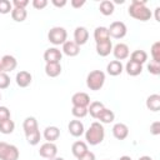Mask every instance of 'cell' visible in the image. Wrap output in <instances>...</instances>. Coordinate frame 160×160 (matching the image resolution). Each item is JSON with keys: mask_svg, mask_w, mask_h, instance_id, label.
<instances>
[{"mask_svg": "<svg viewBox=\"0 0 160 160\" xmlns=\"http://www.w3.org/2000/svg\"><path fill=\"white\" fill-rule=\"evenodd\" d=\"M104 104L100 102V101H92L89 104V108H88V112H90V115L94 118V119H98L99 114L104 109Z\"/></svg>", "mask_w": 160, "mask_h": 160, "instance_id": "obj_26", "label": "cell"}, {"mask_svg": "<svg viewBox=\"0 0 160 160\" xmlns=\"http://www.w3.org/2000/svg\"><path fill=\"white\" fill-rule=\"evenodd\" d=\"M89 40V31L84 26H78L74 31V42L76 45H84Z\"/></svg>", "mask_w": 160, "mask_h": 160, "instance_id": "obj_9", "label": "cell"}, {"mask_svg": "<svg viewBox=\"0 0 160 160\" xmlns=\"http://www.w3.org/2000/svg\"><path fill=\"white\" fill-rule=\"evenodd\" d=\"M105 82V72L101 70H92L86 76V86L92 90L98 91L104 86Z\"/></svg>", "mask_w": 160, "mask_h": 160, "instance_id": "obj_3", "label": "cell"}, {"mask_svg": "<svg viewBox=\"0 0 160 160\" xmlns=\"http://www.w3.org/2000/svg\"><path fill=\"white\" fill-rule=\"evenodd\" d=\"M12 10V4L9 0H0V14H9Z\"/></svg>", "mask_w": 160, "mask_h": 160, "instance_id": "obj_35", "label": "cell"}, {"mask_svg": "<svg viewBox=\"0 0 160 160\" xmlns=\"http://www.w3.org/2000/svg\"><path fill=\"white\" fill-rule=\"evenodd\" d=\"M125 70H126L128 75H130V76H138L142 71V65L141 64H138L135 61L129 60L126 62V65H125Z\"/></svg>", "mask_w": 160, "mask_h": 160, "instance_id": "obj_20", "label": "cell"}, {"mask_svg": "<svg viewBox=\"0 0 160 160\" xmlns=\"http://www.w3.org/2000/svg\"><path fill=\"white\" fill-rule=\"evenodd\" d=\"M28 16V11L26 9H20V8H12L11 10V18L14 21H18V22H21L26 19Z\"/></svg>", "mask_w": 160, "mask_h": 160, "instance_id": "obj_29", "label": "cell"}, {"mask_svg": "<svg viewBox=\"0 0 160 160\" xmlns=\"http://www.w3.org/2000/svg\"><path fill=\"white\" fill-rule=\"evenodd\" d=\"M78 160H95V154L88 150L84 155H81L80 158H78Z\"/></svg>", "mask_w": 160, "mask_h": 160, "instance_id": "obj_42", "label": "cell"}, {"mask_svg": "<svg viewBox=\"0 0 160 160\" xmlns=\"http://www.w3.org/2000/svg\"><path fill=\"white\" fill-rule=\"evenodd\" d=\"M0 99H1V94H0Z\"/></svg>", "mask_w": 160, "mask_h": 160, "instance_id": "obj_50", "label": "cell"}, {"mask_svg": "<svg viewBox=\"0 0 160 160\" xmlns=\"http://www.w3.org/2000/svg\"><path fill=\"white\" fill-rule=\"evenodd\" d=\"M62 52L68 56H76L80 52V46L74 41H65L62 44Z\"/></svg>", "mask_w": 160, "mask_h": 160, "instance_id": "obj_17", "label": "cell"}, {"mask_svg": "<svg viewBox=\"0 0 160 160\" xmlns=\"http://www.w3.org/2000/svg\"><path fill=\"white\" fill-rule=\"evenodd\" d=\"M71 114L75 118H84L88 114V108H82V106H72L71 109Z\"/></svg>", "mask_w": 160, "mask_h": 160, "instance_id": "obj_34", "label": "cell"}, {"mask_svg": "<svg viewBox=\"0 0 160 160\" xmlns=\"http://www.w3.org/2000/svg\"><path fill=\"white\" fill-rule=\"evenodd\" d=\"M112 135L118 140H124L129 135V128L122 122H118L112 126Z\"/></svg>", "mask_w": 160, "mask_h": 160, "instance_id": "obj_13", "label": "cell"}, {"mask_svg": "<svg viewBox=\"0 0 160 160\" xmlns=\"http://www.w3.org/2000/svg\"><path fill=\"white\" fill-rule=\"evenodd\" d=\"M99 10H100V12H101L102 15L109 16V15H111V14L114 12V10H115L114 2H112V1H110V0H104V1H101V2H100Z\"/></svg>", "mask_w": 160, "mask_h": 160, "instance_id": "obj_27", "label": "cell"}, {"mask_svg": "<svg viewBox=\"0 0 160 160\" xmlns=\"http://www.w3.org/2000/svg\"><path fill=\"white\" fill-rule=\"evenodd\" d=\"M10 85V78L6 72H0V89H6Z\"/></svg>", "mask_w": 160, "mask_h": 160, "instance_id": "obj_37", "label": "cell"}, {"mask_svg": "<svg viewBox=\"0 0 160 160\" xmlns=\"http://www.w3.org/2000/svg\"><path fill=\"white\" fill-rule=\"evenodd\" d=\"M19 155V149L15 145L0 141V160H18Z\"/></svg>", "mask_w": 160, "mask_h": 160, "instance_id": "obj_4", "label": "cell"}, {"mask_svg": "<svg viewBox=\"0 0 160 160\" xmlns=\"http://www.w3.org/2000/svg\"><path fill=\"white\" fill-rule=\"evenodd\" d=\"M1 71H2V70H1V64H0V72H1Z\"/></svg>", "mask_w": 160, "mask_h": 160, "instance_id": "obj_49", "label": "cell"}, {"mask_svg": "<svg viewBox=\"0 0 160 160\" xmlns=\"http://www.w3.org/2000/svg\"><path fill=\"white\" fill-rule=\"evenodd\" d=\"M10 119V110L6 106H0V121Z\"/></svg>", "mask_w": 160, "mask_h": 160, "instance_id": "obj_38", "label": "cell"}, {"mask_svg": "<svg viewBox=\"0 0 160 160\" xmlns=\"http://www.w3.org/2000/svg\"><path fill=\"white\" fill-rule=\"evenodd\" d=\"M48 160H64V159H62V158H56V156H55V158H52V159H48Z\"/></svg>", "mask_w": 160, "mask_h": 160, "instance_id": "obj_48", "label": "cell"}, {"mask_svg": "<svg viewBox=\"0 0 160 160\" xmlns=\"http://www.w3.org/2000/svg\"><path fill=\"white\" fill-rule=\"evenodd\" d=\"M71 102L72 106H82V108H88L90 104V96L86 92H75L71 98Z\"/></svg>", "mask_w": 160, "mask_h": 160, "instance_id": "obj_10", "label": "cell"}, {"mask_svg": "<svg viewBox=\"0 0 160 160\" xmlns=\"http://www.w3.org/2000/svg\"><path fill=\"white\" fill-rule=\"evenodd\" d=\"M68 129H69V132L75 138H79L84 134V125L80 120H71L68 125Z\"/></svg>", "mask_w": 160, "mask_h": 160, "instance_id": "obj_15", "label": "cell"}, {"mask_svg": "<svg viewBox=\"0 0 160 160\" xmlns=\"http://www.w3.org/2000/svg\"><path fill=\"white\" fill-rule=\"evenodd\" d=\"M48 39L54 45H62L66 41V39H68V32H66V30L64 28L55 26V28H51L49 30Z\"/></svg>", "mask_w": 160, "mask_h": 160, "instance_id": "obj_5", "label": "cell"}, {"mask_svg": "<svg viewBox=\"0 0 160 160\" xmlns=\"http://www.w3.org/2000/svg\"><path fill=\"white\" fill-rule=\"evenodd\" d=\"M112 54H114V56H115L116 60L121 61V60H124V59H126L129 56L130 51H129V48H128L126 44L120 42V44H116L112 48Z\"/></svg>", "mask_w": 160, "mask_h": 160, "instance_id": "obj_12", "label": "cell"}, {"mask_svg": "<svg viewBox=\"0 0 160 160\" xmlns=\"http://www.w3.org/2000/svg\"><path fill=\"white\" fill-rule=\"evenodd\" d=\"M139 160H152V159H151L150 156H146V155H145V156H141V158H139Z\"/></svg>", "mask_w": 160, "mask_h": 160, "instance_id": "obj_46", "label": "cell"}, {"mask_svg": "<svg viewBox=\"0 0 160 160\" xmlns=\"http://www.w3.org/2000/svg\"><path fill=\"white\" fill-rule=\"evenodd\" d=\"M61 58H62V54H61V51L58 48H49L44 52V60H45L46 64L60 62Z\"/></svg>", "mask_w": 160, "mask_h": 160, "instance_id": "obj_7", "label": "cell"}, {"mask_svg": "<svg viewBox=\"0 0 160 160\" xmlns=\"http://www.w3.org/2000/svg\"><path fill=\"white\" fill-rule=\"evenodd\" d=\"M122 69H124V66H122L121 61H119V60H112V61H110V62L108 64V66H106V71H108V74L111 75V76H118V75H120V74L122 72Z\"/></svg>", "mask_w": 160, "mask_h": 160, "instance_id": "obj_18", "label": "cell"}, {"mask_svg": "<svg viewBox=\"0 0 160 160\" xmlns=\"http://www.w3.org/2000/svg\"><path fill=\"white\" fill-rule=\"evenodd\" d=\"M39 154H40V156H42L45 159H52L58 154V146L54 142H45L40 146Z\"/></svg>", "mask_w": 160, "mask_h": 160, "instance_id": "obj_8", "label": "cell"}, {"mask_svg": "<svg viewBox=\"0 0 160 160\" xmlns=\"http://www.w3.org/2000/svg\"><path fill=\"white\" fill-rule=\"evenodd\" d=\"M45 74L50 78H56L61 74V65L60 62L55 64H46L45 65Z\"/></svg>", "mask_w": 160, "mask_h": 160, "instance_id": "obj_25", "label": "cell"}, {"mask_svg": "<svg viewBox=\"0 0 160 160\" xmlns=\"http://www.w3.org/2000/svg\"><path fill=\"white\" fill-rule=\"evenodd\" d=\"M51 2L56 8H62V6L66 5V0H61V1H59V0H51Z\"/></svg>", "mask_w": 160, "mask_h": 160, "instance_id": "obj_44", "label": "cell"}, {"mask_svg": "<svg viewBox=\"0 0 160 160\" xmlns=\"http://www.w3.org/2000/svg\"><path fill=\"white\" fill-rule=\"evenodd\" d=\"M22 129H24V132L25 134H29V132H31L34 130H38L39 126H38L36 119L34 116H28L24 120V122H22Z\"/></svg>", "mask_w": 160, "mask_h": 160, "instance_id": "obj_23", "label": "cell"}, {"mask_svg": "<svg viewBox=\"0 0 160 160\" xmlns=\"http://www.w3.org/2000/svg\"><path fill=\"white\" fill-rule=\"evenodd\" d=\"M151 58L154 61L160 62V41H156L151 46Z\"/></svg>", "mask_w": 160, "mask_h": 160, "instance_id": "obj_33", "label": "cell"}, {"mask_svg": "<svg viewBox=\"0 0 160 160\" xmlns=\"http://www.w3.org/2000/svg\"><path fill=\"white\" fill-rule=\"evenodd\" d=\"M25 136H26V140H28V142L30 145H38L40 142V139H41V134H40L39 129L34 130V131H31L29 134H25Z\"/></svg>", "mask_w": 160, "mask_h": 160, "instance_id": "obj_32", "label": "cell"}, {"mask_svg": "<svg viewBox=\"0 0 160 160\" xmlns=\"http://www.w3.org/2000/svg\"><path fill=\"white\" fill-rule=\"evenodd\" d=\"M31 74L26 70H21L16 74V84L20 86V88H26L31 84Z\"/></svg>", "mask_w": 160, "mask_h": 160, "instance_id": "obj_14", "label": "cell"}, {"mask_svg": "<svg viewBox=\"0 0 160 160\" xmlns=\"http://www.w3.org/2000/svg\"><path fill=\"white\" fill-rule=\"evenodd\" d=\"M46 5H48V1L46 0H32V6L35 9H38V10L44 9Z\"/></svg>", "mask_w": 160, "mask_h": 160, "instance_id": "obj_41", "label": "cell"}, {"mask_svg": "<svg viewBox=\"0 0 160 160\" xmlns=\"http://www.w3.org/2000/svg\"><path fill=\"white\" fill-rule=\"evenodd\" d=\"M15 129V122L11 119L0 121V132L1 134H11Z\"/></svg>", "mask_w": 160, "mask_h": 160, "instance_id": "obj_31", "label": "cell"}, {"mask_svg": "<svg viewBox=\"0 0 160 160\" xmlns=\"http://www.w3.org/2000/svg\"><path fill=\"white\" fill-rule=\"evenodd\" d=\"M146 0H132L128 11L129 15L140 21H148L151 18V11L146 8Z\"/></svg>", "mask_w": 160, "mask_h": 160, "instance_id": "obj_1", "label": "cell"}, {"mask_svg": "<svg viewBox=\"0 0 160 160\" xmlns=\"http://www.w3.org/2000/svg\"><path fill=\"white\" fill-rule=\"evenodd\" d=\"M14 5V8H20V9H25L28 5H29V1L28 0H14L11 2Z\"/></svg>", "mask_w": 160, "mask_h": 160, "instance_id": "obj_40", "label": "cell"}, {"mask_svg": "<svg viewBox=\"0 0 160 160\" xmlns=\"http://www.w3.org/2000/svg\"><path fill=\"white\" fill-rule=\"evenodd\" d=\"M70 4H71V6H72V8L79 9V8H81V6L85 4V0H81V1H80V0H71V2H70Z\"/></svg>", "mask_w": 160, "mask_h": 160, "instance_id": "obj_43", "label": "cell"}, {"mask_svg": "<svg viewBox=\"0 0 160 160\" xmlns=\"http://www.w3.org/2000/svg\"><path fill=\"white\" fill-rule=\"evenodd\" d=\"M108 31H109V35L111 38L121 39L126 35L128 29H126V25L122 21H114V22L110 24V28H108Z\"/></svg>", "mask_w": 160, "mask_h": 160, "instance_id": "obj_6", "label": "cell"}, {"mask_svg": "<svg viewBox=\"0 0 160 160\" xmlns=\"http://www.w3.org/2000/svg\"><path fill=\"white\" fill-rule=\"evenodd\" d=\"M71 151H72V155L76 156V158H80L81 155H84L86 151H88V145L86 142L84 141H75L71 146Z\"/></svg>", "mask_w": 160, "mask_h": 160, "instance_id": "obj_24", "label": "cell"}, {"mask_svg": "<svg viewBox=\"0 0 160 160\" xmlns=\"http://www.w3.org/2000/svg\"><path fill=\"white\" fill-rule=\"evenodd\" d=\"M150 132L152 135H159L160 134V121H154L150 125Z\"/></svg>", "mask_w": 160, "mask_h": 160, "instance_id": "obj_39", "label": "cell"}, {"mask_svg": "<svg viewBox=\"0 0 160 160\" xmlns=\"http://www.w3.org/2000/svg\"><path fill=\"white\" fill-rule=\"evenodd\" d=\"M130 60L142 65V64L148 60V54H146L144 50H135V51H132V52H131Z\"/></svg>", "mask_w": 160, "mask_h": 160, "instance_id": "obj_30", "label": "cell"}, {"mask_svg": "<svg viewBox=\"0 0 160 160\" xmlns=\"http://www.w3.org/2000/svg\"><path fill=\"white\" fill-rule=\"evenodd\" d=\"M0 64H1L2 72H9V71H12L16 68L18 61L12 55H4L0 60Z\"/></svg>", "mask_w": 160, "mask_h": 160, "instance_id": "obj_11", "label": "cell"}, {"mask_svg": "<svg viewBox=\"0 0 160 160\" xmlns=\"http://www.w3.org/2000/svg\"><path fill=\"white\" fill-rule=\"evenodd\" d=\"M119 160H131V158H130V156H126V155H124V156H121Z\"/></svg>", "mask_w": 160, "mask_h": 160, "instance_id": "obj_47", "label": "cell"}, {"mask_svg": "<svg viewBox=\"0 0 160 160\" xmlns=\"http://www.w3.org/2000/svg\"><path fill=\"white\" fill-rule=\"evenodd\" d=\"M104 136H105V130H104L102 125L98 121H94L85 132V140L90 145L100 144L104 140Z\"/></svg>", "mask_w": 160, "mask_h": 160, "instance_id": "obj_2", "label": "cell"}, {"mask_svg": "<svg viewBox=\"0 0 160 160\" xmlns=\"http://www.w3.org/2000/svg\"><path fill=\"white\" fill-rule=\"evenodd\" d=\"M94 39H95V42L96 44L110 40V35H109L108 28H105V26H98L94 30Z\"/></svg>", "mask_w": 160, "mask_h": 160, "instance_id": "obj_16", "label": "cell"}, {"mask_svg": "<svg viewBox=\"0 0 160 160\" xmlns=\"http://www.w3.org/2000/svg\"><path fill=\"white\" fill-rule=\"evenodd\" d=\"M111 51H112V44H111L110 40L96 44V52H98V55H100V56H108Z\"/></svg>", "mask_w": 160, "mask_h": 160, "instance_id": "obj_22", "label": "cell"}, {"mask_svg": "<svg viewBox=\"0 0 160 160\" xmlns=\"http://www.w3.org/2000/svg\"><path fill=\"white\" fill-rule=\"evenodd\" d=\"M159 11H160V8L158 6V8L155 9V20H156V21H160V16H159Z\"/></svg>", "mask_w": 160, "mask_h": 160, "instance_id": "obj_45", "label": "cell"}, {"mask_svg": "<svg viewBox=\"0 0 160 160\" xmlns=\"http://www.w3.org/2000/svg\"><path fill=\"white\" fill-rule=\"evenodd\" d=\"M146 108L151 111H159L160 110V95L159 94H152V95L148 96Z\"/></svg>", "mask_w": 160, "mask_h": 160, "instance_id": "obj_21", "label": "cell"}, {"mask_svg": "<svg viewBox=\"0 0 160 160\" xmlns=\"http://www.w3.org/2000/svg\"><path fill=\"white\" fill-rule=\"evenodd\" d=\"M60 136V130L56 126H48L44 130V138L48 140V142H54Z\"/></svg>", "mask_w": 160, "mask_h": 160, "instance_id": "obj_19", "label": "cell"}, {"mask_svg": "<svg viewBox=\"0 0 160 160\" xmlns=\"http://www.w3.org/2000/svg\"><path fill=\"white\" fill-rule=\"evenodd\" d=\"M148 70H149V72L152 74V75H159V74H160V62L151 60V61L149 62V65H148Z\"/></svg>", "mask_w": 160, "mask_h": 160, "instance_id": "obj_36", "label": "cell"}, {"mask_svg": "<svg viewBox=\"0 0 160 160\" xmlns=\"http://www.w3.org/2000/svg\"><path fill=\"white\" fill-rule=\"evenodd\" d=\"M114 119H115V114L110 109H106V108H104L102 111L98 116V120H100L104 124H110L114 121Z\"/></svg>", "mask_w": 160, "mask_h": 160, "instance_id": "obj_28", "label": "cell"}]
</instances>
